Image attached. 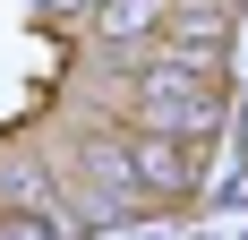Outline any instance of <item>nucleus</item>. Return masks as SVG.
Instances as JSON below:
<instances>
[{"instance_id": "1", "label": "nucleus", "mask_w": 248, "mask_h": 240, "mask_svg": "<svg viewBox=\"0 0 248 240\" xmlns=\"http://www.w3.org/2000/svg\"><path fill=\"white\" fill-rule=\"evenodd\" d=\"M128 95H137V129H146V137H188V129H214L223 77L188 69V60H146Z\"/></svg>"}]
</instances>
